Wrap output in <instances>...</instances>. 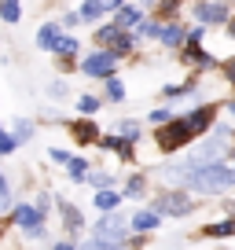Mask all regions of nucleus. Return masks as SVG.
Here are the masks:
<instances>
[{
	"mask_svg": "<svg viewBox=\"0 0 235 250\" xmlns=\"http://www.w3.org/2000/svg\"><path fill=\"white\" fill-rule=\"evenodd\" d=\"M232 188H235V166H228V162L188 169V177H184V191L188 195H228Z\"/></svg>",
	"mask_w": 235,
	"mask_h": 250,
	"instance_id": "nucleus-1",
	"label": "nucleus"
},
{
	"mask_svg": "<svg viewBox=\"0 0 235 250\" xmlns=\"http://www.w3.org/2000/svg\"><path fill=\"white\" fill-rule=\"evenodd\" d=\"M92 44L99 48V52L118 55V59H129V55L136 52V44H140V37L129 33V30H121V26L110 19V22H103V26H96V30H92Z\"/></svg>",
	"mask_w": 235,
	"mask_h": 250,
	"instance_id": "nucleus-2",
	"label": "nucleus"
},
{
	"mask_svg": "<svg viewBox=\"0 0 235 250\" xmlns=\"http://www.w3.org/2000/svg\"><path fill=\"white\" fill-rule=\"evenodd\" d=\"M191 147H195V136L188 133V125L180 122V114L173 118L169 125L155 129V151H158L162 158H173V155H188Z\"/></svg>",
	"mask_w": 235,
	"mask_h": 250,
	"instance_id": "nucleus-3",
	"label": "nucleus"
},
{
	"mask_svg": "<svg viewBox=\"0 0 235 250\" xmlns=\"http://www.w3.org/2000/svg\"><path fill=\"white\" fill-rule=\"evenodd\" d=\"M151 210L158 213V217H191V213L198 210V203L188 195V191H180V188H158L155 195H151Z\"/></svg>",
	"mask_w": 235,
	"mask_h": 250,
	"instance_id": "nucleus-4",
	"label": "nucleus"
},
{
	"mask_svg": "<svg viewBox=\"0 0 235 250\" xmlns=\"http://www.w3.org/2000/svg\"><path fill=\"white\" fill-rule=\"evenodd\" d=\"M217 114H220V103H195L191 110H184L180 122L188 125V133L195 136V140H202L206 133H213V125H217Z\"/></svg>",
	"mask_w": 235,
	"mask_h": 250,
	"instance_id": "nucleus-5",
	"label": "nucleus"
},
{
	"mask_svg": "<svg viewBox=\"0 0 235 250\" xmlns=\"http://www.w3.org/2000/svg\"><path fill=\"white\" fill-rule=\"evenodd\" d=\"M8 221H11V225H15V228H22V232H26V239H44V213H40L37 210V206H33V203H15V206H11V213H8Z\"/></svg>",
	"mask_w": 235,
	"mask_h": 250,
	"instance_id": "nucleus-6",
	"label": "nucleus"
},
{
	"mask_svg": "<svg viewBox=\"0 0 235 250\" xmlns=\"http://www.w3.org/2000/svg\"><path fill=\"white\" fill-rule=\"evenodd\" d=\"M228 151H232V144H220V140H202V144H195V147L184 155V166L188 169H202V166H213V162H224L228 158Z\"/></svg>",
	"mask_w": 235,
	"mask_h": 250,
	"instance_id": "nucleus-7",
	"label": "nucleus"
},
{
	"mask_svg": "<svg viewBox=\"0 0 235 250\" xmlns=\"http://www.w3.org/2000/svg\"><path fill=\"white\" fill-rule=\"evenodd\" d=\"M129 213H103L92 228V239H103V243H129Z\"/></svg>",
	"mask_w": 235,
	"mask_h": 250,
	"instance_id": "nucleus-8",
	"label": "nucleus"
},
{
	"mask_svg": "<svg viewBox=\"0 0 235 250\" xmlns=\"http://www.w3.org/2000/svg\"><path fill=\"white\" fill-rule=\"evenodd\" d=\"M118 55H110V52H88L85 59H81V66L78 70L85 74V78H96V81H110V78H118Z\"/></svg>",
	"mask_w": 235,
	"mask_h": 250,
	"instance_id": "nucleus-9",
	"label": "nucleus"
},
{
	"mask_svg": "<svg viewBox=\"0 0 235 250\" xmlns=\"http://www.w3.org/2000/svg\"><path fill=\"white\" fill-rule=\"evenodd\" d=\"M191 19H195V26H206V30H210V26H228L232 22V15H235V4H202V0H198V4H191Z\"/></svg>",
	"mask_w": 235,
	"mask_h": 250,
	"instance_id": "nucleus-10",
	"label": "nucleus"
},
{
	"mask_svg": "<svg viewBox=\"0 0 235 250\" xmlns=\"http://www.w3.org/2000/svg\"><path fill=\"white\" fill-rule=\"evenodd\" d=\"M66 133H70L74 147H99V140H103L99 122H96V118H81V114L66 122Z\"/></svg>",
	"mask_w": 235,
	"mask_h": 250,
	"instance_id": "nucleus-11",
	"label": "nucleus"
},
{
	"mask_svg": "<svg viewBox=\"0 0 235 250\" xmlns=\"http://www.w3.org/2000/svg\"><path fill=\"white\" fill-rule=\"evenodd\" d=\"M180 62H184V66H191L195 74H213V70H220V62H224V59H217L213 52H206L202 44H184Z\"/></svg>",
	"mask_w": 235,
	"mask_h": 250,
	"instance_id": "nucleus-12",
	"label": "nucleus"
},
{
	"mask_svg": "<svg viewBox=\"0 0 235 250\" xmlns=\"http://www.w3.org/2000/svg\"><path fill=\"white\" fill-rule=\"evenodd\" d=\"M118 8H121V0H88V4H81L78 8V15H81V22H92V30L96 26H103V19L107 15H118Z\"/></svg>",
	"mask_w": 235,
	"mask_h": 250,
	"instance_id": "nucleus-13",
	"label": "nucleus"
},
{
	"mask_svg": "<svg viewBox=\"0 0 235 250\" xmlns=\"http://www.w3.org/2000/svg\"><path fill=\"white\" fill-rule=\"evenodd\" d=\"M151 11H147V4H121L118 8V15H114V22L121 26V30H129V33H136L143 26V19H147Z\"/></svg>",
	"mask_w": 235,
	"mask_h": 250,
	"instance_id": "nucleus-14",
	"label": "nucleus"
},
{
	"mask_svg": "<svg viewBox=\"0 0 235 250\" xmlns=\"http://www.w3.org/2000/svg\"><path fill=\"white\" fill-rule=\"evenodd\" d=\"M55 203H59V213H63V232H70V239L78 243V232H85V213L66 199H55Z\"/></svg>",
	"mask_w": 235,
	"mask_h": 250,
	"instance_id": "nucleus-15",
	"label": "nucleus"
},
{
	"mask_svg": "<svg viewBox=\"0 0 235 250\" xmlns=\"http://www.w3.org/2000/svg\"><path fill=\"white\" fill-rule=\"evenodd\" d=\"M129 228H133L136 235H151V232H158V228H162V217H158L155 210H133L129 213Z\"/></svg>",
	"mask_w": 235,
	"mask_h": 250,
	"instance_id": "nucleus-16",
	"label": "nucleus"
},
{
	"mask_svg": "<svg viewBox=\"0 0 235 250\" xmlns=\"http://www.w3.org/2000/svg\"><path fill=\"white\" fill-rule=\"evenodd\" d=\"M158 44L184 52V44H188V26H184V22H162V37H158Z\"/></svg>",
	"mask_w": 235,
	"mask_h": 250,
	"instance_id": "nucleus-17",
	"label": "nucleus"
},
{
	"mask_svg": "<svg viewBox=\"0 0 235 250\" xmlns=\"http://www.w3.org/2000/svg\"><path fill=\"white\" fill-rule=\"evenodd\" d=\"M195 235L202 239H235V221L232 217H217V221H206Z\"/></svg>",
	"mask_w": 235,
	"mask_h": 250,
	"instance_id": "nucleus-18",
	"label": "nucleus"
},
{
	"mask_svg": "<svg viewBox=\"0 0 235 250\" xmlns=\"http://www.w3.org/2000/svg\"><path fill=\"white\" fill-rule=\"evenodd\" d=\"M59 37H63V26H59V22H40V26H37V37H33V41H37L40 52H55Z\"/></svg>",
	"mask_w": 235,
	"mask_h": 250,
	"instance_id": "nucleus-19",
	"label": "nucleus"
},
{
	"mask_svg": "<svg viewBox=\"0 0 235 250\" xmlns=\"http://www.w3.org/2000/svg\"><path fill=\"white\" fill-rule=\"evenodd\" d=\"M88 173H92V162H88L85 155H74L70 162H66V177H70L74 184H85V180H88Z\"/></svg>",
	"mask_w": 235,
	"mask_h": 250,
	"instance_id": "nucleus-20",
	"label": "nucleus"
},
{
	"mask_svg": "<svg viewBox=\"0 0 235 250\" xmlns=\"http://www.w3.org/2000/svg\"><path fill=\"white\" fill-rule=\"evenodd\" d=\"M118 136L136 147V144H140V136H143V122H136V118H121V122H118Z\"/></svg>",
	"mask_w": 235,
	"mask_h": 250,
	"instance_id": "nucleus-21",
	"label": "nucleus"
},
{
	"mask_svg": "<svg viewBox=\"0 0 235 250\" xmlns=\"http://www.w3.org/2000/svg\"><path fill=\"white\" fill-rule=\"evenodd\" d=\"M96 210H99V217L103 213H118V206L125 203V195H118V191H96Z\"/></svg>",
	"mask_w": 235,
	"mask_h": 250,
	"instance_id": "nucleus-22",
	"label": "nucleus"
},
{
	"mask_svg": "<svg viewBox=\"0 0 235 250\" xmlns=\"http://www.w3.org/2000/svg\"><path fill=\"white\" fill-rule=\"evenodd\" d=\"M78 52H81V41H78V33H63L52 55H55V59H74Z\"/></svg>",
	"mask_w": 235,
	"mask_h": 250,
	"instance_id": "nucleus-23",
	"label": "nucleus"
},
{
	"mask_svg": "<svg viewBox=\"0 0 235 250\" xmlns=\"http://www.w3.org/2000/svg\"><path fill=\"white\" fill-rule=\"evenodd\" d=\"M147 173H129V180H125V199H143L147 195Z\"/></svg>",
	"mask_w": 235,
	"mask_h": 250,
	"instance_id": "nucleus-24",
	"label": "nucleus"
},
{
	"mask_svg": "<svg viewBox=\"0 0 235 250\" xmlns=\"http://www.w3.org/2000/svg\"><path fill=\"white\" fill-rule=\"evenodd\" d=\"M173 118H176V110H173L169 103H158V107H151V110H147V125H155V129L169 125Z\"/></svg>",
	"mask_w": 235,
	"mask_h": 250,
	"instance_id": "nucleus-25",
	"label": "nucleus"
},
{
	"mask_svg": "<svg viewBox=\"0 0 235 250\" xmlns=\"http://www.w3.org/2000/svg\"><path fill=\"white\" fill-rule=\"evenodd\" d=\"M121 100H125V81L121 78L103 81V103H121Z\"/></svg>",
	"mask_w": 235,
	"mask_h": 250,
	"instance_id": "nucleus-26",
	"label": "nucleus"
},
{
	"mask_svg": "<svg viewBox=\"0 0 235 250\" xmlns=\"http://www.w3.org/2000/svg\"><path fill=\"white\" fill-rule=\"evenodd\" d=\"M37 133V125L30 122V118H15V129H11V136H15V144L22 147V144H30V136Z\"/></svg>",
	"mask_w": 235,
	"mask_h": 250,
	"instance_id": "nucleus-27",
	"label": "nucleus"
},
{
	"mask_svg": "<svg viewBox=\"0 0 235 250\" xmlns=\"http://www.w3.org/2000/svg\"><path fill=\"white\" fill-rule=\"evenodd\" d=\"M85 184H92L96 191H114V173H107V169H92Z\"/></svg>",
	"mask_w": 235,
	"mask_h": 250,
	"instance_id": "nucleus-28",
	"label": "nucleus"
},
{
	"mask_svg": "<svg viewBox=\"0 0 235 250\" xmlns=\"http://www.w3.org/2000/svg\"><path fill=\"white\" fill-rule=\"evenodd\" d=\"M96 110H103V96H78V114L92 118Z\"/></svg>",
	"mask_w": 235,
	"mask_h": 250,
	"instance_id": "nucleus-29",
	"label": "nucleus"
},
{
	"mask_svg": "<svg viewBox=\"0 0 235 250\" xmlns=\"http://www.w3.org/2000/svg\"><path fill=\"white\" fill-rule=\"evenodd\" d=\"M136 37H151V41H158V37H162V22L147 15V19H143V26L136 30Z\"/></svg>",
	"mask_w": 235,
	"mask_h": 250,
	"instance_id": "nucleus-30",
	"label": "nucleus"
},
{
	"mask_svg": "<svg viewBox=\"0 0 235 250\" xmlns=\"http://www.w3.org/2000/svg\"><path fill=\"white\" fill-rule=\"evenodd\" d=\"M121 144H125V140H121L118 133H103V140H99V151H103V155H118V151H121Z\"/></svg>",
	"mask_w": 235,
	"mask_h": 250,
	"instance_id": "nucleus-31",
	"label": "nucleus"
},
{
	"mask_svg": "<svg viewBox=\"0 0 235 250\" xmlns=\"http://www.w3.org/2000/svg\"><path fill=\"white\" fill-rule=\"evenodd\" d=\"M0 213H11V184L4 177V169H0Z\"/></svg>",
	"mask_w": 235,
	"mask_h": 250,
	"instance_id": "nucleus-32",
	"label": "nucleus"
},
{
	"mask_svg": "<svg viewBox=\"0 0 235 250\" xmlns=\"http://www.w3.org/2000/svg\"><path fill=\"white\" fill-rule=\"evenodd\" d=\"M0 19L8 26H15L19 19H22V4H0Z\"/></svg>",
	"mask_w": 235,
	"mask_h": 250,
	"instance_id": "nucleus-33",
	"label": "nucleus"
},
{
	"mask_svg": "<svg viewBox=\"0 0 235 250\" xmlns=\"http://www.w3.org/2000/svg\"><path fill=\"white\" fill-rule=\"evenodd\" d=\"M81 250H129L125 243H103V239H88L81 243Z\"/></svg>",
	"mask_w": 235,
	"mask_h": 250,
	"instance_id": "nucleus-34",
	"label": "nucleus"
},
{
	"mask_svg": "<svg viewBox=\"0 0 235 250\" xmlns=\"http://www.w3.org/2000/svg\"><path fill=\"white\" fill-rule=\"evenodd\" d=\"M59 26H63V30H78V26H81L78 8H66V11H63V19H59Z\"/></svg>",
	"mask_w": 235,
	"mask_h": 250,
	"instance_id": "nucleus-35",
	"label": "nucleus"
},
{
	"mask_svg": "<svg viewBox=\"0 0 235 250\" xmlns=\"http://www.w3.org/2000/svg\"><path fill=\"white\" fill-rule=\"evenodd\" d=\"M15 151H19L15 136H11L8 129H4V133H0V158H4V155H15Z\"/></svg>",
	"mask_w": 235,
	"mask_h": 250,
	"instance_id": "nucleus-36",
	"label": "nucleus"
},
{
	"mask_svg": "<svg viewBox=\"0 0 235 250\" xmlns=\"http://www.w3.org/2000/svg\"><path fill=\"white\" fill-rule=\"evenodd\" d=\"M48 158H52L55 166H66L74 158V151H66V147H48Z\"/></svg>",
	"mask_w": 235,
	"mask_h": 250,
	"instance_id": "nucleus-37",
	"label": "nucleus"
},
{
	"mask_svg": "<svg viewBox=\"0 0 235 250\" xmlns=\"http://www.w3.org/2000/svg\"><path fill=\"white\" fill-rule=\"evenodd\" d=\"M136 158H140V155H136V147H133V144H121V151H118V162H125V166H133Z\"/></svg>",
	"mask_w": 235,
	"mask_h": 250,
	"instance_id": "nucleus-38",
	"label": "nucleus"
},
{
	"mask_svg": "<svg viewBox=\"0 0 235 250\" xmlns=\"http://www.w3.org/2000/svg\"><path fill=\"white\" fill-rule=\"evenodd\" d=\"M220 78L235 88V59H224V62H220Z\"/></svg>",
	"mask_w": 235,
	"mask_h": 250,
	"instance_id": "nucleus-39",
	"label": "nucleus"
},
{
	"mask_svg": "<svg viewBox=\"0 0 235 250\" xmlns=\"http://www.w3.org/2000/svg\"><path fill=\"white\" fill-rule=\"evenodd\" d=\"M206 41V26H188V44H202Z\"/></svg>",
	"mask_w": 235,
	"mask_h": 250,
	"instance_id": "nucleus-40",
	"label": "nucleus"
},
{
	"mask_svg": "<svg viewBox=\"0 0 235 250\" xmlns=\"http://www.w3.org/2000/svg\"><path fill=\"white\" fill-rule=\"evenodd\" d=\"M48 96H52V100H63V96H66V85H63V81H52V85H48Z\"/></svg>",
	"mask_w": 235,
	"mask_h": 250,
	"instance_id": "nucleus-41",
	"label": "nucleus"
},
{
	"mask_svg": "<svg viewBox=\"0 0 235 250\" xmlns=\"http://www.w3.org/2000/svg\"><path fill=\"white\" fill-rule=\"evenodd\" d=\"M52 250H81V247H78V243H74V239H59V243H55Z\"/></svg>",
	"mask_w": 235,
	"mask_h": 250,
	"instance_id": "nucleus-42",
	"label": "nucleus"
},
{
	"mask_svg": "<svg viewBox=\"0 0 235 250\" xmlns=\"http://www.w3.org/2000/svg\"><path fill=\"white\" fill-rule=\"evenodd\" d=\"M224 217L235 221V199H228V203H224Z\"/></svg>",
	"mask_w": 235,
	"mask_h": 250,
	"instance_id": "nucleus-43",
	"label": "nucleus"
},
{
	"mask_svg": "<svg viewBox=\"0 0 235 250\" xmlns=\"http://www.w3.org/2000/svg\"><path fill=\"white\" fill-rule=\"evenodd\" d=\"M228 37H235V15H232V22H228Z\"/></svg>",
	"mask_w": 235,
	"mask_h": 250,
	"instance_id": "nucleus-44",
	"label": "nucleus"
},
{
	"mask_svg": "<svg viewBox=\"0 0 235 250\" xmlns=\"http://www.w3.org/2000/svg\"><path fill=\"white\" fill-rule=\"evenodd\" d=\"M228 100H235V88H232V96H228Z\"/></svg>",
	"mask_w": 235,
	"mask_h": 250,
	"instance_id": "nucleus-45",
	"label": "nucleus"
},
{
	"mask_svg": "<svg viewBox=\"0 0 235 250\" xmlns=\"http://www.w3.org/2000/svg\"><path fill=\"white\" fill-rule=\"evenodd\" d=\"M0 133H4V125H0Z\"/></svg>",
	"mask_w": 235,
	"mask_h": 250,
	"instance_id": "nucleus-46",
	"label": "nucleus"
}]
</instances>
